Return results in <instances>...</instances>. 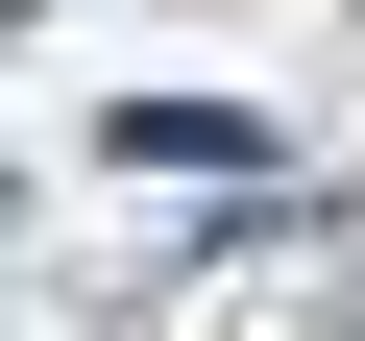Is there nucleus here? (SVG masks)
Wrapping results in <instances>:
<instances>
[{
	"instance_id": "obj_1",
	"label": "nucleus",
	"mask_w": 365,
	"mask_h": 341,
	"mask_svg": "<svg viewBox=\"0 0 365 341\" xmlns=\"http://www.w3.org/2000/svg\"><path fill=\"white\" fill-rule=\"evenodd\" d=\"M122 146H146V170H268V122H244V98H122Z\"/></svg>"
}]
</instances>
